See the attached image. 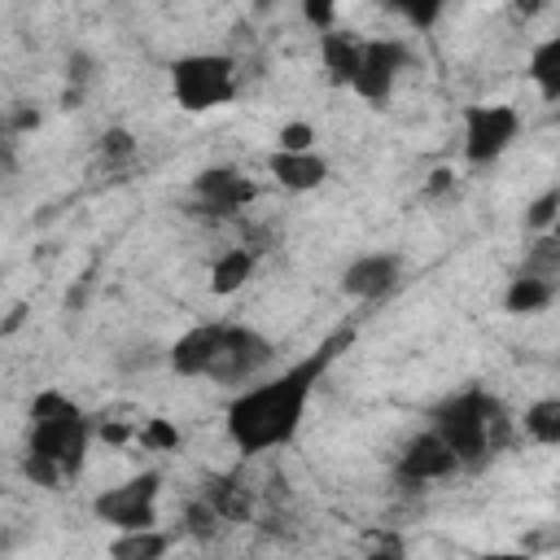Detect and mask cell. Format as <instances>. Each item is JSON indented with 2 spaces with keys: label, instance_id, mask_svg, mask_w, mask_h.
Returning <instances> with one entry per match:
<instances>
[{
  "label": "cell",
  "instance_id": "cell-27",
  "mask_svg": "<svg viewBox=\"0 0 560 560\" xmlns=\"http://www.w3.org/2000/svg\"><path fill=\"white\" fill-rule=\"evenodd\" d=\"M276 149H315V127H311L306 118L280 122V131H276Z\"/></svg>",
  "mask_w": 560,
  "mask_h": 560
},
{
  "label": "cell",
  "instance_id": "cell-9",
  "mask_svg": "<svg viewBox=\"0 0 560 560\" xmlns=\"http://www.w3.org/2000/svg\"><path fill=\"white\" fill-rule=\"evenodd\" d=\"M407 66H411V48L402 39H368L350 92L359 101H368V105H385L394 96V88H398Z\"/></svg>",
  "mask_w": 560,
  "mask_h": 560
},
{
  "label": "cell",
  "instance_id": "cell-10",
  "mask_svg": "<svg viewBox=\"0 0 560 560\" xmlns=\"http://www.w3.org/2000/svg\"><path fill=\"white\" fill-rule=\"evenodd\" d=\"M394 472L402 486H433V481H446L451 472H459V455L451 451V442L429 424L420 433H411L394 459Z\"/></svg>",
  "mask_w": 560,
  "mask_h": 560
},
{
  "label": "cell",
  "instance_id": "cell-23",
  "mask_svg": "<svg viewBox=\"0 0 560 560\" xmlns=\"http://www.w3.org/2000/svg\"><path fill=\"white\" fill-rule=\"evenodd\" d=\"M556 223H560V188H547L542 197L529 201V210H525V228L538 236V232H551Z\"/></svg>",
  "mask_w": 560,
  "mask_h": 560
},
{
  "label": "cell",
  "instance_id": "cell-19",
  "mask_svg": "<svg viewBox=\"0 0 560 560\" xmlns=\"http://www.w3.org/2000/svg\"><path fill=\"white\" fill-rule=\"evenodd\" d=\"M114 560H158L171 551V534H162L158 525H144V529H118L114 542L105 547Z\"/></svg>",
  "mask_w": 560,
  "mask_h": 560
},
{
  "label": "cell",
  "instance_id": "cell-17",
  "mask_svg": "<svg viewBox=\"0 0 560 560\" xmlns=\"http://www.w3.org/2000/svg\"><path fill=\"white\" fill-rule=\"evenodd\" d=\"M556 293H560V284H551L542 276H529V271H516L503 289V311L508 315H538L556 302Z\"/></svg>",
  "mask_w": 560,
  "mask_h": 560
},
{
  "label": "cell",
  "instance_id": "cell-20",
  "mask_svg": "<svg viewBox=\"0 0 560 560\" xmlns=\"http://www.w3.org/2000/svg\"><path fill=\"white\" fill-rule=\"evenodd\" d=\"M521 433L538 446H560V394L534 398L521 416Z\"/></svg>",
  "mask_w": 560,
  "mask_h": 560
},
{
  "label": "cell",
  "instance_id": "cell-15",
  "mask_svg": "<svg viewBox=\"0 0 560 560\" xmlns=\"http://www.w3.org/2000/svg\"><path fill=\"white\" fill-rule=\"evenodd\" d=\"M363 44H368L363 35L341 31V26H332V31L319 35V61H324V70H328V79L337 88H350L354 83L359 61H363Z\"/></svg>",
  "mask_w": 560,
  "mask_h": 560
},
{
  "label": "cell",
  "instance_id": "cell-13",
  "mask_svg": "<svg viewBox=\"0 0 560 560\" xmlns=\"http://www.w3.org/2000/svg\"><path fill=\"white\" fill-rule=\"evenodd\" d=\"M219 324H223V319L192 324V328H184V332L171 341L166 363H171L175 376H201V381H206V368H210V359H214V341H219Z\"/></svg>",
  "mask_w": 560,
  "mask_h": 560
},
{
  "label": "cell",
  "instance_id": "cell-14",
  "mask_svg": "<svg viewBox=\"0 0 560 560\" xmlns=\"http://www.w3.org/2000/svg\"><path fill=\"white\" fill-rule=\"evenodd\" d=\"M201 499L219 512V521L228 525H245L254 516V490L245 486L241 472H210L201 486Z\"/></svg>",
  "mask_w": 560,
  "mask_h": 560
},
{
  "label": "cell",
  "instance_id": "cell-3",
  "mask_svg": "<svg viewBox=\"0 0 560 560\" xmlns=\"http://www.w3.org/2000/svg\"><path fill=\"white\" fill-rule=\"evenodd\" d=\"M429 424L451 442V451L459 455V468H486L499 451H508V442L516 433L512 411L486 389L446 394L429 411Z\"/></svg>",
  "mask_w": 560,
  "mask_h": 560
},
{
  "label": "cell",
  "instance_id": "cell-1",
  "mask_svg": "<svg viewBox=\"0 0 560 560\" xmlns=\"http://www.w3.org/2000/svg\"><path fill=\"white\" fill-rule=\"evenodd\" d=\"M350 328L332 332L315 354L289 363L276 376H258L254 385H241V394L228 402V442L236 446V455L254 459V455H271L280 446H289L306 420L311 394L319 385V376L328 372V363L341 354V346H350Z\"/></svg>",
  "mask_w": 560,
  "mask_h": 560
},
{
  "label": "cell",
  "instance_id": "cell-4",
  "mask_svg": "<svg viewBox=\"0 0 560 560\" xmlns=\"http://www.w3.org/2000/svg\"><path fill=\"white\" fill-rule=\"evenodd\" d=\"M241 70L228 52H184L171 61V101L184 114H210L236 101Z\"/></svg>",
  "mask_w": 560,
  "mask_h": 560
},
{
  "label": "cell",
  "instance_id": "cell-5",
  "mask_svg": "<svg viewBox=\"0 0 560 560\" xmlns=\"http://www.w3.org/2000/svg\"><path fill=\"white\" fill-rule=\"evenodd\" d=\"M276 363V346L249 328V324H219V341H214V359L206 368V381L214 385H254L258 376H267V368Z\"/></svg>",
  "mask_w": 560,
  "mask_h": 560
},
{
  "label": "cell",
  "instance_id": "cell-24",
  "mask_svg": "<svg viewBox=\"0 0 560 560\" xmlns=\"http://www.w3.org/2000/svg\"><path fill=\"white\" fill-rule=\"evenodd\" d=\"M394 13H402L411 26H433L446 9V0H385Z\"/></svg>",
  "mask_w": 560,
  "mask_h": 560
},
{
  "label": "cell",
  "instance_id": "cell-8",
  "mask_svg": "<svg viewBox=\"0 0 560 560\" xmlns=\"http://www.w3.org/2000/svg\"><path fill=\"white\" fill-rule=\"evenodd\" d=\"M258 201V184L236 166H206L192 175L188 206L201 219H236Z\"/></svg>",
  "mask_w": 560,
  "mask_h": 560
},
{
  "label": "cell",
  "instance_id": "cell-21",
  "mask_svg": "<svg viewBox=\"0 0 560 560\" xmlns=\"http://www.w3.org/2000/svg\"><path fill=\"white\" fill-rule=\"evenodd\" d=\"M136 153H140V144H136V136H131L127 127H109V131H101V140H96V162H101L105 171H127V166L136 162Z\"/></svg>",
  "mask_w": 560,
  "mask_h": 560
},
{
  "label": "cell",
  "instance_id": "cell-7",
  "mask_svg": "<svg viewBox=\"0 0 560 560\" xmlns=\"http://www.w3.org/2000/svg\"><path fill=\"white\" fill-rule=\"evenodd\" d=\"M158 503H162V472L144 468V472L101 490L92 499V516L101 525H109L114 534L118 529H144V525H158Z\"/></svg>",
  "mask_w": 560,
  "mask_h": 560
},
{
  "label": "cell",
  "instance_id": "cell-6",
  "mask_svg": "<svg viewBox=\"0 0 560 560\" xmlns=\"http://www.w3.org/2000/svg\"><path fill=\"white\" fill-rule=\"evenodd\" d=\"M459 122H464L459 149L468 166H490L521 140V109L508 101H472L464 105Z\"/></svg>",
  "mask_w": 560,
  "mask_h": 560
},
{
  "label": "cell",
  "instance_id": "cell-2",
  "mask_svg": "<svg viewBox=\"0 0 560 560\" xmlns=\"http://www.w3.org/2000/svg\"><path fill=\"white\" fill-rule=\"evenodd\" d=\"M26 446H22V477L39 490H57L74 481L88 464V446L96 424L83 416V407L61 389H39L26 407Z\"/></svg>",
  "mask_w": 560,
  "mask_h": 560
},
{
  "label": "cell",
  "instance_id": "cell-22",
  "mask_svg": "<svg viewBox=\"0 0 560 560\" xmlns=\"http://www.w3.org/2000/svg\"><path fill=\"white\" fill-rule=\"evenodd\" d=\"M136 442H140L144 451H153V455H171V451H179V429H175V420H166V416H149V420H140Z\"/></svg>",
  "mask_w": 560,
  "mask_h": 560
},
{
  "label": "cell",
  "instance_id": "cell-26",
  "mask_svg": "<svg viewBox=\"0 0 560 560\" xmlns=\"http://www.w3.org/2000/svg\"><path fill=\"white\" fill-rule=\"evenodd\" d=\"M298 9H302V18H306V26H315V31L324 35V31L337 26V9H341V0H298Z\"/></svg>",
  "mask_w": 560,
  "mask_h": 560
},
{
  "label": "cell",
  "instance_id": "cell-28",
  "mask_svg": "<svg viewBox=\"0 0 560 560\" xmlns=\"http://www.w3.org/2000/svg\"><path fill=\"white\" fill-rule=\"evenodd\" d=\"M508 9H512V18H538L547 9V0H508Z\"/></svg>",
  "mask_w": 560,
  "mask_h": 560
},
{
  "label": "cell",
  "instance_id": "cell-12",
  "mask_svg": "<svg viewBox=\"0 0 560 560\" xmlns=\"http://www.w3.org/2000/svg\"><path fill=\"white\" fill-rule=\"evenodd\" d=\"M267 171L284 192H315L328 179V162L319 149H276L267 158Z\"/></svg>",
  "mask_w": 560,
  "mask_h": 560
},
{
  "label": "cell",
  "instance_id": "cell-25",
  "mask_svg": "<svg viewBox=\"0 0 560 560\" xmlns=\"http://www.w3.org/2000/svg\"><path fill=\"white\" fill-rule=\"evenodd\" d=\"M184 525H188V534H197V538H210L214 534V525H219V512L197 494L188 508H184Z\"/></svg>",
  "mask_w": 560,
  "mask_h": 560
},
{
  "label": "cell",
  "instance_id": "cell-16",
  "mask_svg": "<svg viewBox=\"0 0 560 560\" xmlns=\"http://www.w3.org/2000/svg\"><path fill=\"white\" fill-rule=\"evenodd\" d=\"M258 267V249L254 245H228L210 258V293L214 298H232L254 280Z\"/></svg>",
  "mask_w": 560,
  "mask_h": 560
},
{
  "label": "cell",
  "instance_id": "cell-11",
  "mask_svg": "<svg viewBox=\"0 0 560 560\" xmlns=\"http://www.w3.org/2000/svg\"><path fill=\"white\" fill-rule=\"evenodd\" d=\"M398 280H402V258L389 249H372V254H359L346 262L341 293L354 302H381L398 289Z\"/></svg>",
  "mask_w": 560,
  "mask_h": 560
},
{
  "label": "cell",
  "instance_id": "cell-18",
  "mask_svg": "<svg viewBox=\"0 0 560 560\" xmlns=\"http://www.w3.org/2000/svg\"><path fill=\"white\" fill-rule=\"evenodd\" d=\"M525 74H529L534 92H538L547 105L560 101V35H547V39H538V44L529 48Z\"/></svg>",
  "mask_w": 560,
  "mask_h": 560
}]
</instances>
